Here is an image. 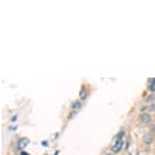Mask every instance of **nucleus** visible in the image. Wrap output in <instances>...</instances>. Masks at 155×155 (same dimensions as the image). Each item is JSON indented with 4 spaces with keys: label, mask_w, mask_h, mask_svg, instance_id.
<instances>
[{
    "label": "nucleus",
    "mask_w": 155,
    "mask_h": 155,
    "mask_svg": "<svg viewBox=\"0 0 155 155\" xmlns=\"http://www.w3.org/2000/svg\"><path fill=\"white\" fill-rule=\"evenodd\" d=\"M148 90H150L151 93H155V78L148 80Z\"/></svg>",
    "instance_id": "6"
},
{
    "label": "nucleus",
    "mask_w": 155,
    "mask_h": 155,
    "mask_svg": "<svg viewBox=\"0 0 155 155\" xmlns=\"http://www.w3.org/2000/svg\"><path fill=\"white\" fill-rule=\"evenodd\" d=\"M20 155H28V154H27V152H24V151H21V152H20Z\"/></svg>",
    "instance_id": "9"
},
{
    "label": "nucleus",
    "mask_w": 155,
    "mask_h": 155,
    "mask_svg": "<svg viewBox=\"0 0 155 155\" xmlns=\"http://www.w3.org/2000/svg\"><path fill=\"white\" fill-rule=\"evenodd\" d=\"M106 155H116L114 152H109V154H106Z\"/></svg>",
    "instance_id": "10"
},
{
    "label": "nucleus",
    "mask_w": 155,
    "mask_h": 155,
    "mask_svg": "<svg viewBox=\"0 0 155 155\" xmlns=\"http://www.w3.org/2000/svg\"><path fill=\"white\" fill-rule=\"evenodd\" d=\"M82 109V100H75L72 103V110L73 111H79Z\"/></svg>",
    "instance_id": "5"
},
{
    "label": "nucleus",
    "mask_w": 155,
    "mask_h": 155,
    "mask_svg": "<svg viewBox=\"0 0 155 155\" xmlns=\"http://www.w3.org/2000/svg\"><path fill=\"white\" fill-rule=\"evenodd\" d=\"M143 143H144V144L147 145V147H148V145H151L152 143H154V134H152V133L145 134L144 138H143Z\"/></svg>",
    "instance_id": "3"
},
{
    "label": "nucleus",
    "mask_w": 155,
    "mask_h": 155,
    "mask_svg": "<svg viewBox=\"0 0 155 155\" xmlns=\"http://www.w3.org/2000/svg\"><path fill=\"white\" fill-rule=\"evenodd\" d=\"M28 143H30L28 138H25V137H24V138H20V141H19V144H17V150L21 151L23 148H25V147L28 145Z\"/></svg>",
    "instance_id": "4"
},
{
    "label": "nucleus",
    "mask_w": 155,
    "mask_h": 155,
    "mask_svg": "<svg viewBox=\"0 0 155 155\" xmlns=\"http://www.w3.org/2000/svg\"><path fill=\"white\" fill-rule=\"evenodd\" d=\"M144 100L147 103H155V95L154 93H150V95H147L144 97Z\"/></svg>",
    "instance_id": "7"
},
{
    "label": "nucleus",
    "mask_w": 155,
    "mask_h": 155,
    "mask_svg": "<svg viewBox=\"0 0 155 155\" xmlns=\"http://www.w3.org/2000/svg\"><path fill=\"white\" fill-rule=\"evenodd\" d=\"M86 96H88V92H86L85 89H82V90H80V95H79V100L83 102V100L86 99Z\"/></svg>",
    "instance_id": "8"
},
{
    "label": "nucleus",
    "mask_w": 155,
    "mask_h": 155,
    "mask_svg": "<svg viewBox=\"0 0 155 155\" xmlns=\"http://www.w3.org/2000/svg\"><path fill=\"white\" fill-rule=\"evenodd\" d=\"M123 145H124V141H123V138H117L116 140V143L113 144V147H111V150H113V152L116 154V152H120L123 150Z\"/></svg>",
    "instance_id": "2"
},
{
    "label": "nucleus",
    "mask_w": 155,
    "mask_h": 155,
    "mask_svg": "<svg viewBox=\"0 0 155 155\" xmlns=\"http://www.w3.org/2000/svg\"><path fill=\"white\" fill-rule=\"evenodd\" d=\"M151 113H148V111H145V113H140V116H138V123L140 124H150L151 123Z\"/></svg>",
    "instance_id": "1"
}]
</instances>
